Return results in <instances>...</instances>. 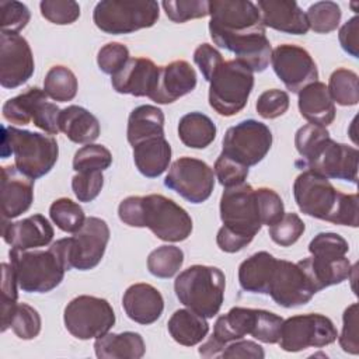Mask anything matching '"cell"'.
<instances>
[{
    "instance_id": "6da1fadb",
    "label": "cell",
    "mask_w": 359,
    "mask_h": 359,
    "mask_svg": "<svg viewBox=\"0 0 359 359\" xmlns=\"http://www.w3.org/2000/svg\"><path fill=\"white\" fill-rule=\"evenodd\" d=\"M118 216L125 224L147 227L157 238L168 243L184 241L192 233L189 213L160 194L125 198L118 206Z\"/></svg>"
},
{
    "instance_id": "7a4b0ae2",
    "label": "cell",
    "mask_w": 359,
    "mask_h": 359,
    "mask_svg": "<svg viewBox=\"0 0 359 359\" xmlns=\"http://www.w3.org/2000/svg\"><path fill=\"white\" fill-rule=\"evenodd\" d=\"M293 195L304 215L334 224L358 227V195L337 191L328 178L304 170L294 180Z\"/></svg>"
},
{
    "instance_id": "3957f363",
    "label": "cell",
    "mask_w": 359,
    "mask_h": 359,
    "mask_svg": "<svg viewBox=\"0 0 359 359\" xmlns=\"http://www.w3.org/2000/svg\"><path fill=\"white\" fill-rule=\"evenodd\" d=\"M283 318L261 309L233 307L217 317L213 334L199 346L202 358H220L224 346L245 335H252L264 344H278Z\"/></svg>"
},
{
    "instance_id": "277c9868",
    "label": "cell",
    "mask_w": 359,
    "mask_h": 359,
    "mask_svg": "<svg viewBox=\"0 0 359 359\" xmlns=\"http://www.w3.org/2000/svg\"><path fill=\"white\" fill-rule=\"evenodd\" d=\"M8 257L18 287L27 293L53 290L62 283L65 272L72 269L69 237L52 243L46 251L10 248Z\"/></svg>"
},
{
    "instance_id": "5b68a950",
    "label": "cell",
    "mask_w": 359,
    "mask_h": 359,
    "mask_svg": "<svg viewBox=\"0 0 359 359\" xmlns=\"http://www.w3.org/2000/svg\"><path fill=\"white\" fill-rule=\"evenodd\" d=\"M1 157L14 156V165L24 175L36 180L48 174L57 161L59 146L53 136L3 126Z\"/></svg>"
},
{
    "instance_id": "8992f818",
    "label": "cell",
    "mask_w": 359,
    "mask_h": 359,
    "mask_svg": "<svg viewBox=\"0 0 359 359\" xmlns=\"http://www.w3.org/2000/svg\"><path fill=\"white\" fill-rule=\"evenodd\" d=\"M224 273L210 265H192L182 271L174 282L180 303L205 318H213L224 299Z\"/></svg>"
},
{
    "instance_id": "52a82bcc",
    "label": "cell",
    "mask_w": 359,
    "mask_h": 359,
    "mask_svg": "<svg viewBox=\"0 0 359 359\" xmlns=\"http://www.w3.org/2000/svg\"><path fill=\"white\" fill-rule=\"evenodd\" d=\"M209 83V105L222 116H233L247 105L254 87V73L237 59L226 60Z\"/></svg>"
},
{
    "instance_id": "ba28073f",
    "label": "cell",
    "mask_w": 359,
    "mask_h": 359,
    "mask_svg": "<svg viewBox=\"0 0 359 359\" xmlns=\"http://www.w3.org/2000/svg\"><path fill=\"white\" fill-rule=\"evenodd\" d=\"M158 15V3L153 0H102L93 11L97 28L111 35L150 28L157 22Z\"/></svg>"
},
{
    "instance_id": "9c48e42d",
    "label": "cell",
    "mask_w": 359,
    "mask_h": 359,
    "mask_svg": "<svg viewBox=\"0 0 359 359\" xmlns=\"http://www.w3.org/2000/svg\"><path fill=\"white\" fill-rule=\"evenodd\" d=\"M209 34L212 41L265 32L259 10L248 0L209 1Z\"/></svg>"
},
{
    "instance_id": "30bf717a",
    "label": "cell",
    "mask_w": 359,
    "mask_h": 359,
    "mask_svg": "<svg viewBox=\"0 0 359 359\" xmlns=\"http://www.w3.org/2000/svg\"><path fill=\"white\" fill-rule=\"evenodd\" d=\"M220 219L224 229L251 243L262 227L255 189L245 182L226 188L220 198Z\"/></svg>"
},
{
    "instance_id": "8fae6325",
    "label": "cell",
    "mask_w": 359,
    "mask_h": 359,
    "mask_svg": "<svg viewBox=\"0 0 359 359\" xmlns=\"http://www.w3.org/2000/svg\"><path fill=\"white\" fill-rule=\"evenodd\" d=\"M115 313L108 300L81 294L67 303L63 313L66 330L79 339L98 338L114 327Z\"/></svg>"
},
{
    "instance_id": "7c38bea8",
    "label": "cell",
    "mask_w": 359,
    "mask_h": 359,
    "mask_svg": "<svg viewBox=\"0 0 359 359\" xmlns=\"http://www.w3.org/2000/svg\"><path fill=\"white\" fill-rule=\"evenodd\" d=\"M358 158L359 153L355 147L345 143H338L327 136L296 165L311 170L325 178L344 180L352 184L358 181Z\"/></svg>"
},
{
    "instance_id": "4fadbf2b",
    "label": "cell",
    "mask_w": 359,
    "mask_h": 359,
    "mask_svg": "<svg viewBox=\"0 0 359 359\" xmlns=\"http://www.w3.org/2000/svg\"><path fill=\"white\" fill-rule=\"evenodd\" d=\"M337 337V328L328 317L309 313L283 320L278 344L286 352H300L307 348L331 345Z\"/></svg>"
},
{
    "instance_id": "5bb4252c",
    "label": "cell",
    "mask_w": 359,
    "mask_h": 359,
    "mask_svg": "<svg viewBox=\"0 0 359 359\" xmlns=\"http://www.w3.org/2000/svg\"><path fill=\"white\" fill-rule=\"evenodd\" d=\"M60 108L48 101V95L38 87H29L25 93L10 98L3 105V118L11 125H28L32 122L36 128L49 135H57Z\"/></svg>"
},
{
    "instance_id": "9a60e30c",
    "label": "cell",
    "mask_w": 359,
    "mask_h": 359,
    "mask_svg": "<svg viewBox=\"0 0 359 359\" xmlns=\"http://www.w3.org/2000/svg\"><path fill=\"white\" fill-rule=\"evenodd\" d=\"M271 146V129L259 121L245 119L226 130L222 153L240 164L251 167L264 160Z\"/></svg>"
},
{
    "instance_id": "2e32d148",
    "label": "cell",
    "mask_w": 359,
    "mask_h": 359,
    "mask_svg": "<svg viewBox=\"0 0 359 359\" xmlns=\"http://www.w3.org/2000/svg\"><path fill=\"white\" fill-rule=\"evenodd\" d=\"M164 185L191 203H202L212 195L215 174L205 161L185 156L171 164Z\"/></svg>"
},
{
    "instance_id": "e0dca14e",
    "label": "cell",
    "mask_w": 359,
    "mask_h": 359,
    "mask_svg": "<svg viewBox=\"0 0 359 359\" xmlns=\"http://www.w3.org/2000/svg\"><path fill=\"white\" fill-rule=\"evenodd\" d=\"M316 293L310 276L299 262L276 259L268 289V294L276 304L286 309L299 307L309 303Z\"/></svg>"
},
{
    "instance_id": "ac0fdd59",
    "label": "cell",
    "mask_w": 359,
    "mask_h": 359,
    "mask_svg": "<svg viewBox=\"0 0 359 359\" xmlns=\"http://www.w3.org/2000/svg\"><path fill=\"white\" fill-rule=\"evenodd\" d=\"M271 63L278 79L292 93L299 94L306 86L318 81L317 65L302 46L292 43L278 45L272 50Z\"/></svg>"
},
{
    "instance_id": "d6986e66",
    "label": "cell",
    "mask_w": 359,
    "mask_h": 359,
    "mask_svg": "<svg viewBox=\"0 0 359 359\" xmlns=\"http://www.w3.org/2000/svg\"><path fill=\"white\" fill-rule=\"evenodd\" d=\"M109 241V227L105 220L90 216L86 217L83 227L69 237L70 264L79 271L95 268L105 252Z\"/></svg>"
},
{
    "instance_id": "ffe728a7",
    "label": "cell",
    "mask_w": 359,
    "mask_h": 359,
    "mask_svg": "<svg viewBox=\"0 0 359 359\" xmlns=\"http://www.w3.org/2000/svg\"><path fill=\"white\" fill-rule=\"evenodd\" d=\"M35 63L29 43L20 34L0 32V84L15 88L34 74Z\"/></svg>"
},
{
    "instance_id": "44dd1931",
    "label": "cell",
    "mask_w": 359,
    "mask_h": 359,
    "mask_svg": "<svg viewBox=\"0 0 359 359\" xmlns=\"http://www.w3.org/2000/svg\"><path fill=\"white\" fill-rule=\"evenodd\" d=\"M195 87V69L187 60H174L160 66L156 87L149 98L157 104H171L192 93Z\"/></svg>"
},
{
    "instance_id": "7402d4cb",
    "label": "cell",
    "mask_w": 359,
    "mask_h": 359,
    "mask_svg": "<svg viewBox=\"0 0 359 359\" xmlns=\"http://www.w3.org/2000/svg\"><path fill=\"white\" fill-rule=\"evenodd\" d=\"M158 70L160 66L147 57H130L118 73L111 76V84L119 94L150 97L157 83Z\"/></svg>"
},
{
    "instance_id": "603a6c76",
    "label": "cell",
    "mask_w": 359,
    "mask_h": 359,
    "mask_svg": "<svg viewBox=\"0 0 359 359\" xmlns=\"http://www.w3.org/2000/svg\"><path fill=\"white\" fill-rule=\"evenodd\" d=\"M34 181L17 170L15 165L1 167V215L14 219L25 213L34 202Z\"/></svg>"
},
{
    "instance_id": "cb8c5ba5",
    "label": "cell",
    "mask_w": 359,
    "mask_h": 359,
    "mask_svg": "<svg viewBox=\"0 0 359 359\" xmlns=\"http://www.w3.org/2000/svg\"><path fill=\"white\" fill-rule=\"evenodd\" d=\"M53 227L42 215H32L18 222H3V240L17 250H34L50 244Z\"/></svg>"
},
{
    "instance_id": "d4e9b609",
    "label": "cell",
    "mask_w": 359,
    "mask_h": 359,
    "mask_svg": "<svg viewBox=\"0 0 359 359\" xmlns=\"http://www.w3.org/2000/svg\"><path fill=\"white\" fill-rule=\"evenodd\" d=\"M257 7L264 27L293 35H304L310 29L306 13L293 0H259Z\"/></svg>"
},
{
    "instance_id": "484cf974",
    "label": "cell",
    "mask_w": 359,
    "mask_h": 359,
    "mask_svg": "<svg viewBox=\"0 0 359 359\" xmlns=\"http://www.w3.org/2000/svg\"><path fill=\"white\" fill-rule=\"evenodd\" d=\"M122 307L132 321L149 325L161 317L164 299L154 286L149 283H135L125 290Z\"/></svg>"
},
{
    "instance_id": "4316f807",
    "label": "cell",
    "mask_w": 359,
    "mask_h": 359,
    "mask_svg": "<svg viewBox=\"0 0 359 359\" xmlns=\"http://www.w3.org/2000/svg\"><path fill=\"white\" fill-rule=\"evenodd\" d=\"M300 115L313 125L328 126L335 119V105L330 97L328 88L321 81H314L299 91Z\"/></svg>"
},
{
    "instance_id": "83f0119b",
    "label": "cell",
    "mask_w": 359,
    "mask_h": 359,
    "mask_svg": "<svg viewBox=\"0 0 359 359\" xmlns=\"http://www.w3.org/2000/svg\"><path fill=\"white\" fill-rule=\"evenodd\" d=\"M94 351L98 359H140L146 352V345L142 335L133 331L107 332L95 338Z\"/></svg>"
},
{
    "instance_id": "f1b7e54d",
    "label": "cell",
    "mask_w": 359,
    "mask_h": 359,
    "mask_svg": "<svg viewBox=\"0 0 359 359\" xmlns=\"http://www.w3.org/2000/svg\"><path fill=\"white\" fill-rule=\"evenodd\" d=\"M276 265V258L259 251L244 259L238 266V283L243 290L250 293L268 294L271 278Z\"/></svg>"
},
{
    "instance_id": "f546056e",
    "label": "cell",
    "mask_w": 359,
    "mask_h": 359,
    "mask_svg": "<svg viewBox=\"0 0 359 359\" xmlns=\"http://www.w3.org/2000/svg\"><path fill=\"white\" fill-rule=\"evenodd\" d=\"M133 161L142 175L160 177L171 161V146L164 136L146 139L133 146Z\"/></svg>"
},
{
    "instance_id": "4dcf8cb0",
    "label": "cell",
    "mask_w": 359,
    "mask_h": 359,
    "mask_svg": "<svg viewBox=\"0 0 359 359\" xmlns=\"http://www.w3.org/2000/svg\"><path fill=\"white\" fill-rule=\"evenodd\" d=\"M59 129L73 143L80 144H90L100 136L98 119L79 105H69L60 111Z\"/></svg>"
},
{
    "instance_id": "1f68e13d",
    "label": "cell",
    "mask_w": 359,
    "mask_h": 359,
    "mask_svg": "<svg viewBox=\"0 0 359 359\" xmlns=\"http://www.w3.org/2000/svg\"><path fill=\"white\" fill-rule=\"evenodd\" d=\"M164 136V114L154 105H139L129 114L126 137L130 146Z\"/></svg>"
},
{
    "instance_id": "d6a6232c",
    "label": "cell",
    "mask_w": 359,
    "mask_h": 359,
    "mask_svg": "<svg viewBox=\"0 0 359 359\" xmlns=\"http://www.w3.org/2000/svg\"><path fill=\"white\" fill-rule=\"evenodd\" d=\"M167 328L172 339L184 346L198 345L209 332L206 318L189 309L175 310L167 323Z\"/></svg>"
},
{
    "instance_id": "836d02e7",
    "label": "cell",
    "mask_w": 359,
    "mask_h": 359,
    "mask_svg": "<svg viewBox=\"0 0 359 359\" xmlns=\"http://www.w3.org/2000/svg\"><path fill=\"white\" fill-rule=\"evenodd\" d=\"M299 264L310 276L317 292L344 282L352 272V265L346 257L335 261H324L309 257L299 261Z\"/></svg>"
},
{
    "instance_id": "e575fe53",
    "label": "cell",
    "mask_w": 359,
    "mask_h": 359,
    "mask_svg": "<svg viewBox=\"0 0 359 359\" xmlns=\"http://www.w3.org/2000/svg\"><path fill=\"white\" fill-rule=\"evenodd\" d=\"M216 125L202 112L185 114L178 123L180 140L191 149H205L216 137Z\"/></svg>"
},
{
    "instance_id": "d590c367",
    "label": "cell",
    "mask_w": 359,
    "mask_h": 359,
    "mask_svg": "<svg viewBox=\"0 0 359 359\" xmlns=\"http://www.w3.org/2000/svg\"><path fill=\"white\" fill-rule=\"evenodd\" d=\"M77 88L79 83L76 74L62 65L50 67L43 80V91L53 101H72L77 94Z\"/></svg>"
},
{
    "instance_id": "8d00e7d4",
    "label": "cell",
    "mask_w": 359,
    "mask_h": 359,
    "mask_svg": "<svg viewBox=\"0 0 359 359\" xmlns=\"http://www.w3.org/2000/svg\"><path fill=\"white\" fill-rule=\"evenodd\" d=\"M184 264V252L175 245H160L147 257L149 272L161 279L172 278Z\"/></svg>"
},
{
    "instance_id": "74e56055",
    "label": "cell",
    "mask_w": 359,
    "mask_h": 359,
    "mask_svg": "<svg viewBox=\"0 0 359 359\" xmlns=\"http://www.w3.org/2000/svg\"><path fill=\"white\" fill-rule=\"evenodd\" d=\"M327 88L331 100L342 107L356 105L359 101L358 74L349 69H337L332 72Z\"/></svg>"
},
{
    "instance_id": "f35d334b",
    "label": "cell",
    "mask_w": 359,
    "mask_h": 359,
    "mask_svg": "<svg viewBox=\"0 0 359 359\" xmlns=\"http://www.w3.org/2000/svg\"><path fill=\"white\" fill-rule=\"evenodd\" d=\"M49 216L52 222L65 233L79 231L86 222L81 206L69 198H59L53 201L49 208Z\"/></svg>"
},
{
    "instance_id": "ab89813d",
    "label": "cell",
    "mask_w": 359,
    "mask_h": 359,
    "mask_svg": "<svg viewBox=\"0 0 359 359\" xmlns=\"http://www.w3.org/2000/svg\"><path fill=\"white\" fill-rule=\"evenodd\" d=\"M341 8L334 1H317L306 13L309 28L318 34L335 31L341 22Z\"/></svg>"
},
{
    "instance_id": "60d3db41",
    "label": "cell",
    "mask_w": 359,
    "mask_h": 359,
    "mask_svg": "<svg viewBox=\"0 0 359 359\" xmlns=\"http://www.w3.org/2000/svg\"><path fill=\"white\" fill-rule=\"evenodd\" d=\"M348 251V241L342 236L331 231L318 233L309 244V252L311 257L324 261H335L344 258Z\"/></svg>"
},
{
    "instance_id": "b9f144b4",
    "label": "cell",
    "mask_w": 359,
    "mask_h": 359,
    "mask_svg": "<svg viewBox=\"0 0 359 359\" xmlns=\"http://www.w3.org/2000/svg\"><path fill=\"white\" fill-rule=\"evenodd\" d=\"M111 164L112 154L102 144H86L81 149H79L73 157V170L76 172L104 171Z\"/></svg>"
},
{
    "instance_id": "7bdbcfd3",
    "label": "cell",
    "mask_w": 359,
    "mask_h": 359,
    "mask_svg": "<svg viewBox=\"0 0 359 359\" xmlns=\"http://www.w3.org/2000/svg\"><path fill=\"white\" fill-rule=\"evenodd\" d=\"M8 328L21 339H34L41 332V316L27 303H17L11 313Z\"/></svg>"
},
{
    "instance_id": "ee69618b",
    "label": "cell",
    "mask_w": 359,
    "mask_h": 359,
    "mask_svg": "<svg viewBox=\"0 0 359 359\" xmlns=\"http://www.w3.org/2000/svg\"><path fill=\"white\" fill-rule=\"evenodd\" d=\"M161 6L165 15L178 24L209 15V1L206 0H164Z\"/></svg>"
},
{
    "instance_id": "f6af8a7d",
    "label": "cell",
    "mask_w": 359,
    "mask_h": 359,
    "mask_svg": "<svg viewBox=\"0 0 359 359\" xmlns=\"http://www.w3.org/2000/svg\"><path fill=\"white\" fill-rule=\"evenodd\" d=\"M304 223L299 215L285 213L276 223L269 226V237L280 247H290L304 233Z\"/></svg>"
},
{
    "instance_id": "bcb514c9",
    "label": "cell",
    "mask_w": 359,
    "mask_h": 359,
    "mask_svg": "<svg viewBox=\"0 0 359 359\" xmlns=\"http://www.w3.org/2000/svg\"><path fill=\"white\" fill-rule=\"evenodd\" d=\"M39 8L42 17L56 25L73 24L80 17V6L73 0H42Z\"/></svg>"
},
{
    "instance_id": "7dc6e473",
    "label": "cell",
    "mask_w": 359,
    "mask_h": 359,
    "mask_svg": "<svg viewBox=\"0 0 359 359\" xmlns=\"http://www.w3.org/2000/svg\"><path fill=\"white\" fill-rule=\"evenodd\" d=\"M0 11H1L0 25L3 32L18 34L21 29L27 27L31 18V13L28 7L14 0L0 1Z\"/></svg>"
},
{
    "instance_id": "c3c4849f",
    "label": "cell",
    "mask_w": 359,
    "mask_h": 359,
    "mask_svg": "<svg viewBox=\"0 0 359 359\" xmlns=\"http://www.w3.org/2000/svg\"><path fill=\"white\" fill-rule=\"evenodd\" d=\"M17 286H18V282H17L13 266L10 264H1V294H3L1 332H4L8 328L11 313L17 306V299H18Z\"/></svg>"
},
{
    "instance_id": "681fc988",
    "label": "cell",
    "mask_w": 359,
    "mask_h": 359,
    "mask_svg": "<svg viewBox=\"0 0 359 359\" xmlns=\"http://www.w3.org/2000/svg\"><path fill=\"white\" fill-rule=\"evenodd\" d=\"M215 175L220 185L224 188H231L244 184L248 177V167L234 161L233 158L220 153L215 161Z\"/></svg>"
},
{
    "instance_id": "f907efd6",
    "label": "cell",
    "mask_w": 359,
    "mask_h": 359,
    "mask_svg": "<svg viewBox=\"0 0 359 359\" xmlns=\"http://www.w3.org/2000/svg\"><path fill=\"white\" fill-rule=\"evenodd\" d=\"M129 49L119 42H109L104 45L97 55V65L105 74L114 76L129 60Z\"/></svg>"
},
{
    "instance_id": "816d5d0a",
    "label": "cell",
    "mask_w": 359,
    "mask_h": 359,
    "mask_svg": "<svg viewBox=\"0 0 359 359\" xmlns=\"http://www.w3.org/2000/svg\"><path fill=\"white\" fill-rule=\"evenodd\" d=\"M289 108V95L286 91L272 88L264 91L255 104L257 114L264 119H275L283 115Z\"/></svg>"
},
{
    "instance_id": "f5cc1de1",
    "label": "cell",
    "mask_w": 359,
    "mask_h": 359,
    "mask_svg": "<svg viewBox=\"0 0 359 359\" xmlns=\"http://www.w3.org/2000/svg\"><path fill=\"white\" fill-rule=\"evenodd\" d=\"M104 185L102 171H84L77 172L72 178V189L79 199V202L94 201Z\"/></svg>"
},
{
    "instance_id": "db71d44e",
    "label": "cell",
    "mask_w": 359,
    "mask_h": 359,
    "mask_svg": "<svg viewBox=\"0 0 359 359\" xmlns=\"http://www.w3.org/2000/svg\"><path fill=\"white\" fill-rule=\"evenodd\" d=\"M262 226H272L285 215V205L282 198L271 188L261 187L255 189Z\"/></svg>"
},
{
    "instance_id": "11a10c76",
    "label": "cell",
    "mask_w": 359,
    "mask_h": 359,
    "mask_svg": "<svg viewBox=\"0 0 359 359\" xmlns=\"http://www.w3.org/2000/svg\"><path fill=\"white\" fill-rule=\"evenodd\" d=\"M342 331L337 337L338 342L344 352L351 355L359 353V341H358V303L348 306L342 316Z\"/></svg>"
},
{
    "instance_id": "9f6ffc18",
    "label": "cell",
    "mask_w": 359,
    "mask_h": 359,
    "mask_svg": "<svg viewBox=\"0 0 359 359\" xmlns=\"http://www.w3.org/2000/svg\"><path fill=\"white\" fill-rule=\"evenodd\" d=\"M194 62L199 67L203 79L210 81L216 70L223 65L222 53L209 43H201L194 52Z\"/></svg>"
},
{
    "instance_id": "6f0895ef",
    "label": "cell",
    "mask_w": 359,
    "mask_h": 359,
    "mask_svg": "<svg viewBox=\"0 0 359 359\" xmlns=\"http://www.w3.org/2000/svg\"><path fill=\"white\" fill-rule=\"evenodd\" d=\"M330 136V132L320 125L307 123L297 129L294 135V146L300 157H306L314 146H317L323 139Z\"/></svg>"
},
{
    "instance_id": "680465c9",
    "label": "cell",
    "mask_w": 359,
    "mask_h": 359,
    "mask_svg": "<svg viewBox=\"0 0 359 359\" xmlns=\"http://www.w3.org/2000/svg\"><path fill=\"white\" fill-rule=\"evenodd\" d=\"M265 356L264 349L254 341L248 339H237L224 346L220 353V358H252V359H262Z\"/></svg>"
},
{
    "instance_id": "91938a15",
    "label": "cell",
    "mask_w": 359,
    "mask_h": 359,
    "mask_svg": "<svg viewBox=\"0 0 359 359\" xmlns=\"http://www.w3.org/2000/svg\"><path fill=\"white\" fill-rule=\"evenodd\" d=\"M341 48L352 57H359V18L358 15L348 20L338 32Z\"/></svg>"
}]
</instances>
